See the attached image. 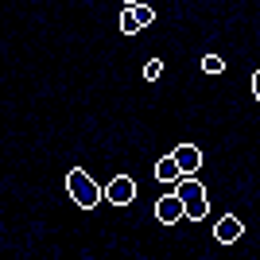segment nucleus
Listing matches in <instances>:
<instances>
[{
    "mask_svg": "<svg viewBox=\"0 0 260 260\" xmlns=\"http://www.w3.org/2000/svg\"><path fill=\"white\" fill-rule=\"evenodd\" d=\"M175 194H179V202H183V214L190 217V221H202V217L210 214V198H206V186L198 183L194 175H179L175 179Z\"/></svg>",
    "mask_w": 260,
    "mask_h": 260,
    "instance_id": "obj_1",
    "label": "nucleus"
},
{
    "mask_svg": "<svg viewBox=\"0 0 260 260\" xmlns=\"http://www.w3.org/2000/svg\"><path fill=\"white\" fill-rule=\"evenodd\" d=\"M66 190L74 198V206H82V210H93L101 202V186L93 183L89 171H82V167H74V171L66 175Z\"/></svg>",
    "mask_w": 260,
    "mask_h": 260,
    "instance_id": "obj_2",
    "label": "nucleus"
},
{
    "mask_svg": "<svg viewBox=\"0 0 260 260\" xmlns=\"http://www.w3.org/2000/svg\"><path fill=\"white\" fill-rule=\"evenodd\" d=\"M101 198H109L113 206H128L132 198H136V183H132L128 175H117V179H113V183L101 190Z\"/></svg>",
    "mask_w": 260,
    "mask_h": 260,
    "instance_id": "obj_3",
    "label": "nucleus"
},
{
    "mask_svg": "<svg viewBox=\"0 0 260 260\" xmlns=\"http://www.w3.org/2000/svg\"><path fill=\"white\" fill-rule=\"evenodd\" d=\"M175 163H179V175H198L202 152H198L194 144H179V148H175Z\"/></svg>",
    "mask_w": 260,
    "mask_h": 260,
    "instance_id": "obj_4",
    "label": "nucleus"
},
{
    "mask_svg": "<svg viewBox=\"0 0 260 260\" xmlns=\"http://www.w3.org/2000/svg\"><path fill=\"white\" fill-rule=\"evenodd\" d=\"M155 217H159L163 225H175V221L183 217V202H179V194H163L159 202H155Z\"/></svg>",
    "mask_w": 260,
    "mask_h": 260,
    "instance_id": "obj_5",
    "label": "nucleus"
},
{
    "mask_svg": "<svg viewBox=\"0 0 260 260\" xmlns=\"http://www.w3.org/2000/svg\"><path fill=\"white\" fill-rule=\"evenodd\" d=\"M241 233H245V225H241L237 217H221L214 225V237L221 241V245H233V241H241Z\"/></svg>",
    "mask_w": 260,
    "mask_h": 260,
    "instance_id": "obj_6",
    "label": "nucleus"
},
{
    "mask_svg": "<svg viewBox=\"0 0 260 260\" xmlns=\"http://www.w3.org/2000/svg\"><path fill=\"white\" fill-rule=\"evenodd\" d=\"M155 179H159V183H175V179H179V163H175V155L155 159Z\"/></svg>",
    "mask_w": 260,
    "mask_h": 260,
    "instance_id": "obj_7",
    "label": "nucleus"
},
{
    "mask_svg": "<svg viewBox=\"0 0 260 260\" xmlns=\"http://www.w3.org/2000/svg\"><path fill=\"white\" fill-rule=\"evenodd\" d=\"M124 8L132 12V20L140 23V27H152V20H155V12L148 8V4H144V0H136V4H124Z\"/></svg>",
    "mask_w": 260,
    "mask_h": 260,
    "instance_id": "obj_8",
    "label": "nucleus"
},
{
    "mask_svg": "<svg viewBox=\"0 0 260 260\" xmlns=\"http://www.w3.org/2000/svg\"><path fill=\"white\" fill-rule=\"evenodd\" d=\"M202 70H206V74H221V70H225V58H217V54H206V58H202Z\"/></svg>",
    "mask_w": 260,
    "mask_h": 260,
    "instance_id": "obj_9",
    "label": "nucleus"
},
{
    "mask_svg": "<svg viewBox=\"0 0 260 260\" xmlns=\"http://www.w3.org/2000/svg\"><path fill=\"white\" fill-rule=\"evenodd\" d=\"M144 78H148V82L163 78V62H159V58H152V62H144Z\"/></svg>",
    "mask_w": 260,
    "mask_h": 260,
    "instance_id": "obj_10",
    "label": "nucleus"
},
{
    "mask_svg": "<svg viewBox=\"0 0 260 260\" xmlns=\"http://www.w3.org/2000/svg\"><path fill=\"white\" fill-rule=\"evenodd\" d=\"M120 31H124V35H136V31H140V23L132 20V12H128V8H124V16H120Z\"/></svg>",
    "mask_w": 260,
    "mask_h": 260,
    "instance_id": "obj_11",
    "label": "nucleus"
},
{
    "mask_svg": "<svg viewBox=\"0 0 260 260\" xmlns=\"http://www.w3.org/2000/svg\"><path fill=\"white\" fill-rule=\"evenodd\" d=\"M124 4H136V0H124Z\"/></svg>",
    "mask_w": 260,
    "mask_h": 260,
    "instance_id": "obj_12",
    "label": "nucleus"
}]
</instances>
